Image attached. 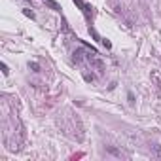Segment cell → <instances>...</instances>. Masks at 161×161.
<instances>
[{"label":"cell","instance_id":"obj_1","mask_svg":"<svg viewBox=\"0 0 161 161\" xmlns=\"http://www.w3.org/2000/svg\"><path fill=\"white\" fill-rule=\"evenodd\" d=\"M74 4H78V8L82 10V12L87 15V17H91V13H93V8L89 6V4H85L83 0H74Z\"/></svg>","mask_w":161,"mask_h":161},{"label":"cell","instance_id":"obj_2","mask_svg":"<svg viewBox=\"0 0 161 161\" xmlns=\"http://www.w3.org/2000/svg\"><path fill=\"white\" fill-rule=\"evenodd\" d=\"M106 152L112 154V155H116V157H127L121 150H117V148H114V146H106Z\"/></svg>","mask_w":161,"mask_h":161},{"label":"cell","instance_id":"obj_3","mask_svg":"<svg viewBox=\"0 0 161 161\" xmlns=\"http://www.w3.org/2000/svg\"><path fill=\"white\" fill-rule=\"evenodd\" d=\"M44 4H46V6H49L51 10H55V12H61V6L55 2V0H44Z\"/></svg>","mask_w":161,"mask_h":161},{"label":"cell","instance_id":"obj_4","mask_svg":"<svg viewBox=\"0 0 161 161\" xmlns=\"http://www.w3.org/2000/svg\"><path fill=\"white\" fill-rule=\"evenodd\" d=\"M29 68H32V72H40V64L38 63H29Z\"/></svg>","mask_w":161,"mask_h":161},{"label":"cell","instance_id":"obj_5","mask_svg":"<svg viewBox=\"0 0 161 161\" xmlns=\"http://www.w3.org/2000/svg\"><path fill=\"white\" fill-rule=\"evenodd\" d=\"M101 42H102V46H104L106 49H110V48H112V44H110V42H108V40H106V38H102Z\"/></svg>","mask_w":161,"mask_h":161},{"label":"cell","instance_id":"obj_6","mask_svg":"<svg viewBox=\"0 0 161 161\" xmlns=\"http://www.w3.org/2000/svg\"><path fill=\"white\" fill-rule=\"evenodd\" d=\"M154 152H155V155L161 159V146H154Z\"/></svg>","mask_w":161,"mask_h":161},{"label":"cell","instance_id":"obj_7","mask_svg":"<svg viewBox=\"0 0 161 161\" xmlns=\"http://www.w3.org/2000/svg\"><path fill=\"white\" fill-rule=\"evenodd\" d=\"M25 15L30 17V19H34V12H30V10H25Z\"/></svg>","mask_w":161,"mask_h":161},{"label":"cell","instance_id":"obj_8","mask_svg":"<svg viewBox=\"0 0 161 161\" xmlns=\"http://www.w3.org/2000/svg\"><path fill=\"white\" fill-rule=\"evenodd\" d=\"M0 67H2V72H4V76H8V74H10V70H8V67H6V64L2 63V64H0Z\"/></svg>","mask_w":161,"mask_h":161},{"label":"cell","instance_id":"obj_9","mask_svg":"<svg viewBox=\"0 0 161 161\" xmlns=\"http://www.w3.org/2000/svg\"><path fill=\"white\" fill-rule=\"evenodd\" d=\"M127 99H129V102H135V97H133V93H129V95H127Z\"/></svg>","mask_w":161,"mask_h":161}]
</instances>
